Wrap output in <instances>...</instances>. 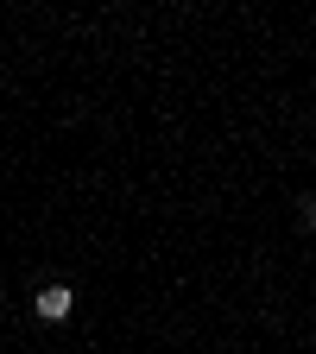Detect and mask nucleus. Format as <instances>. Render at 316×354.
I'll list each match as a JSON object with an SVG mask.
<instances>
[{"label":"nucleus","instance_id":"nucleus-2","mask_svg":"<svg viewBox=\"0 0 316 354\" xmlns=\"http://www.w3.org/2000/svg\"><path fill=\"white\" fill-rule=\"evenodd\" d=\"M304 221H310V228H316V196H310V203H304Z\"/></svg>","mask_w":316,"mask_h":354},{"label":"nucleus","instance_id":"nucleus-1","mask_svg":"<svg viewBox=\"0 0 316 354\" xmlns=\"http://www.w3.org/2000/svg\"><path fill=\"white\" fill-rule=\"evenodd\" d=\"M32 310H38L44 323H64L70 310H76V291H70V285H44V291L32 297Z\"/></svg>","mask_w":316,"mask_h":354}]
</instances>
